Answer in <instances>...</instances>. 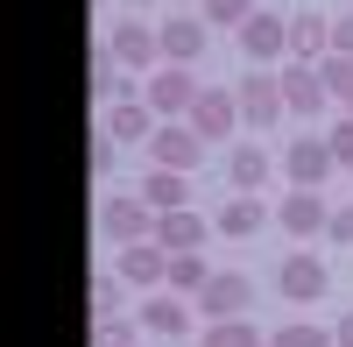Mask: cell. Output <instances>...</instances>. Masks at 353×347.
Segmentation results:
<instances>
[{
	"mask_svg": "<svg viewBox=\"0 0 353 347\" xmlns=\"http://www.w3.org/2000/svg\"><path fill=\"white\" fill-rule=\"evenodd\" d=\"M198 71H184V64H163V71H149L141 78V106L156 113V121H191V106H198Z\"/></svg>",
	"mask_w": 353,
	"mask_h": 347,
	"instance_id": "obj_1",
	"label": "cell"
},
{
	"mask_svg": "<svg viewBox=\"0 0 353 347\" xmlns=\"http://www.w3.org/2000/svg\"><path fill=\"white\" fill-rule=\"evenodd\" d=\"M212 276H219V270L205 263V248H191V255H170V291H176V298H198Z\"/></svg>",
	"mask_w": 353,
	"mask_h": 347,
	"instance_id": "obj_22",
	"label": "cell"
},
{
	"mask_svg": "<svg viewBox=\"0 0 353 347\" xmlns=\"http://www.w3.org/2000/svg\"><path fill=\"white\" fill-rule=\"evenodd\" d=\"M92 347H141V319H99Z\"/></svg>",
	"mask_w": 353,
	"mask_h": 347,
	"instance_id": "obj_28",
	"label": "cell"
},
{
	"mask_svg": "<svg viewBox=\"0 0 353 347\" xmlns=\"http://www.w3.org/2000/svg\"><path fill=\"white\" fill-rule=\"evenodd\" d=\"M141 333H156V340H184L191 333V305L176 298V291H156V298H141Z\"/></svg>",
	"mask_w": 353,
	"mask_h": 347,
	"instance_id": "obj_18",
	"label": "cell"
},
{
	"mask_svg": "<svg viewBox=\"0 0 353 347\" xmlns=\"http://www.w3.org/2000/svg\"><path fill=\"white\" fill-rule=\"evenodd\" d=\"M325 85H332V100H339V113H353V57H325Z\"/></svg>",
	"mask_w": 353,
	"mask_h": 347,
	"instance_id": "obj_26",
	"label": "cell"
},
{
	"mask_svg": "<svg viewBox=\"0 0 353 347\" xmlns=\"http://www.w3.org/2000/svg\"><path fill=\"white\" fill-rule=\"evenodd\" d=\"M276 227L290 241H325V227H332V206H325V191H304V185H290L283 191V206H276Z\"/></svg>",
	"mask_w": 353,
	"mask_h": 347,
	"instance_id": "obj_6",
	"label": "cell"
},
{
	"mask_svg": "<svg viewBox=\"0 0 353 347\" xmlns=\"http://www.w3.org/2000/svg\"><path fill=\"white\" fill-rule=\"evenodd\" d=\"M121 8H134V15H141V8H156V0H121Z\"/></svg>",
	"mask_w": 353,
	"mask_h": 347,
	"instance_id": "obj_34",
	"label": "cell"
},
{
	"mask_svg": "<svg viewBox=\"0 0 353 347\" xmlns=\"http://www.w3.org/2000/svg\"><path fill=\"white\" fill-rule=\"evenodd\" d=\"M205 234H212V220L191 213V206L156 220V248H163V255H191V248H205Z\"/></svg>",
	"mask_w": 353,
	"mask_h": 347,
	"instance_id": "obj_20",
	"label": "cell"
},
{
	"mask_svg": "<svg viewBox=\"0 0 353 347\" xmlns=\"http://www.w3.org/2000/svg\"><path fill=\"white\" fill-rule=\"evenodd\" d=\"M113 149H121L113 135H92V178H106V170H113Z\"/></svg>",
	"mask_w": 353,
	"mask_h": 347,
	"instance_id": "obj_31",
	"label": "cell"
},
{
	"mask_svg": "<svg viewBox=\"0 0 353 347\" xmlns=\"http://www.w3.org/2000/svg\"><path fill=\"white\" fill-rule=\"evenodd\" d=\"M233 100H241V128H283V78L276 71H248L233 85Z\"/></svg>",
	"mask_w": 353,
	"mask_h": 347,
	"instance_id": "obj_8",
	"label": "cell"
},
{
	"mask_svg": "<svg viewBox=\"0 0 353 347\" xmlns=\"http://www.w3.org/2000/svg\"><path fill=\"white\" fill-rule=\"evenodd\" d=\"M226 128H241V100H233L226 85H205L198 106H191V135L212 149V142H226Z\"/></svg>",
	"mask_w": 353,
	"mask_h": 347,
	"instance_id": "obj_14",
	"label": "cell"
},
{
	"mask_svg": "<svg viewBox=\"0 0 353 347\" xmlns=\"http://www.w3.org/2000/svg\"><path fill=\"white\" fill-rule=\"evenodd\" d=\"M99 234H106V241H121V248H134V241H156V213L141 206L134 191H113L106 206H99Z\"/></svg>",
	"mask_w": 353,
	"mask_h": 347,
	"instance_id": "obj_10",
	"label": "cell"
},
{
	"mask_svg": "<svg viewBox=\"0 0 353 347\" xmlns=\"http://www.w3.org/2000/svg\"><path fill=\"white\" fill-rule=\"evenodd\" d=\"M134 198H141V206L163 220V213H184V206H191V185L176 178V170H149V178L134 185Z\"/></svg>",
	"mask_w": 353,
	"mask_h": 347,
	"instance_id": "obj_21",
	"label": "cell"
},
{
	"mask_svg": "<svg viewBox=\"0 0 353 347\" xmlns=\"http://www.w3.org/2000/svg\"><path fill=\"white\" fill-rule=\"evenodd\" d=\"M269 220H276V213L261 206L254 191H226V198H219V213H212V234H233V241H254V234H261V227H269Z\"/></svg>",
	"mask_w": 353,
	"mask_h": 347,
	"instance_id": "obj_16",
	"label": "cell"
},
{
	"mask_svg": "<svg viewBox=\"0 0 353 347\" xmlns=\"http://www.w3.org/2000/svg\"><path fill=\"white\" fill-rule=\"evenodd\" d=\"M156 128H163V121H156L141 100H121V106H106V113H99V135H113L121 149H128V142H141V149H149V135H156Z\"/></svg>",
	"mask_w": 353,
	"mask_h": 347,
	"instance_id": "obj_19",
	"label": "cell"
},
{
	"mask_svg": "<svg viewBox=\"0 0 353 347\" xmlns=\"http://www.w3.org/2000/svg\"><path fill=\"white\" fill-rule=\"evenodd\" d=\"M205 163V142L191 135V121H163L149 135V170H176V178H191V170Z\"/></svg>",
	"mask_w": 353,
	"mask_h": 347,
	"instance_id": "obj_9",
	"label": "cell"
},
{
	"mask_svg": "<svg viewBox=\"0 0 353 347\" xmlns=\"http://www.w3.org/2000/svg\"><path fill=\"white\" fill-rule=\"evenodd\" d=\"M269 347H332V326H318V319H290L269 333Z\"/></svg>",
	"mask_w": 353,
	"mask_h": 347,
	"instance_id": "obj_24",
	"label": "cell"
},
{
	"mask_svg": "<svg viewBox=\"0 0 353 347\" xmlns=\"http://www.w3.org/2000/svg\"><path fill=\"white\" fill-rule=\"evenodd\" d=\"M198 15L212 21V28H241V21L254 15V0H198Z\"/></svg>",
	"mask_w": 353,
	"mask_h": 347,
	"instance_id": "obj_27",
	"label": "cell"
},
{
	"mask_svg": "<svg viewBox=\"0 0 353 347\" xmlns=\"http://www.w3.org/2000/svg\"><path fill=\"white\" fill-rule=\"evenodd\" d=\"M198 347H269V340H261V326H248V319H226V326H205Z\"/></svg>",
	"mask_w": 353,
	"mask_h": 347,
	"instance_id": "obj_23",
	"label": "cell"
},
{
	"mask_svg": "<svg viewBox=\"0 0 353 347\" xmlns=\"http://www.w3.org/2000/svg\"><path fill=\"white\" fill-rule=\"evenodd\" d=\"M106 50H113V64H121V71H141V78L163 71V28L141 21V15H121V21H113Z\"/></svg>",
	"mask_w": 353,
	"mask_h": 347,
	"instance_id": "obj_2",
	"label": "cell"
},
{
	"mask_svg": "<svg viewBox=\"0 0 353 347\" xmlns=\"http://www.w3.org/2000/svg\"><path fill=\"white\" fill-rule=\"evenodd\" d=\"M233 43H241L248 64H283L290 57V15L283 8H254L241 28H233Z\"/></svg>",
	"mask_w": 353,
	"mask_h": 347,
	"instance_id": "obj_3",
	"label": "cell"
},
{
	"mask_svg": "<svg viewBox=\"0 0 353 347\" xmlns=\"http://www.w3.org/2000/svg\"><path fill=\"white\" fill-rule=\"evenodd\" d=\"M325 241H339V248L353 241V206H332V227H325Z\"/></svg>",
	"mask_w": 353,
	"mask_h": 347,
	"instance_id": "obj_32",
	"label": "cell"
},
{
	"mask_svg": "<svg viewBox=\"0 0 353 347\" xmlns=\"http://www.w3.org/2000/svg\"><path fill=\"white\" fill-rule=\"evenodd\" d=\"M276 78H283V106L297 113V121H318V113L332 106V85H325L318 64H283Z\"/></svg>",
	"mask_w": 353,
	"mask_h": 347,
	"instance_id": "obj_11",
	"label": "cell"
},
{
	"mask_svg": "<svg viewBox=\"0 0 353 347\" xmlns=\"http://www.w3.org/2000/svg\"><path fill=\"white\" fill-rule=\"evenodd\" d=\"M332 57V15H290V57L283 64H325Z\"/></svg>",
	"mask_w": 353,
	"mask_h": 347,
	"instance_id": "obj_17",
	"label": "cell"
},
{
	"mask_svg": "<svg viewBox=\"0 0 353 347\" xmlns=\"http://www.w3.org/2000/svg\"><path fill=\"white\" fill-rule=\"evenodd\" d=\"M332 142L325 135H290L283 142V178L290 185H304V191H318V185H332Z\"/></svg>",
	"mask_w": 353,
	"mask_h": 347,
	"instance_id": "obj_5",
	"label": "cell"
},
{
	"mask_svg": "<svg viewBox=\"0 0 353 347\" xmlns=\"http://www.w3.org/2000/svg\"><path fill=\"white\" fill-rule=\"evenodd\" d=\"M113 276L128 283V291H170V255L156 248V241H134V248H121V263H113Z\"/></svg>",
	"mask_w": 353,
	"mask_h": 347,
	"instance_id": "obj_13",
	"label": "cell"
},
{
	"mask_svg": "<svg viewBox=\"0 0 353 347\" xmlns=\"http://www.w3.org/2000/svg\"><path fill=\"white\" fill-rule=\"evenodd\" d=\"M121 298H128V283L113 276V270H99V276H92V326H99V319H121Z\"/></svg>",
	"mask_w": 353,
	"mask_h": 347,
	"instance_id": "obj_25",
	"label": "cell"
},
{
	"mask_svg": "<svg viewBox=\"0 0 353 347\" xmlns=\"http://www.w3.org/2000/svg\"><path fill=\"white\" fill-rule=\"evenodd\" d=\"M276 291L290 298V305H318L332 291V270H325V255L318 248H290L283 263H276Z\"/></svg>",
	"mask_w": 353,
	"mask_h": 347,
	"instance_id": "obj_4",
	"label": "cell"
},
{
	"mask_svg": "<svg viewBox=\"0 0 353 347\" xmlns=\"http://www.w3.org/2000/svg\"><path fill=\"white\" fill-rule=\"evenodd\" d=\"M332 347H353V312H339V326H332Z\"/></svg>",
	"mask_w": 353,
	"mask_h": 347,
	"instance_id": "obj_33",
	"label": "cell"
},
{
	"mask_svg": "<svg viewBox=\"0 0 353 347\" xmlns=\"http://www.w3.org/2000/svg\"><path fill=\"white\" fill-rule=\"evenodd\" d=\"M156 28H163V64H184V71L205 57V43H212V21L205 15H163Z\"/></svg>",
	"mask_w": 353,
	"mask_h": 347,
	"instance_id": "obj_12",
	"label": "cell"
},
{
	"mask_svg": "<svg viewBox=\"0 0 353 347\" xmlns=\"http://www.w3.org/2000/svg\"><path fill=\"white\" fill-rule=\"evenodd\" d=\"M269 178H276L269 142H226V185H233V191H254V198H261Z\"/></svg>",
	"mask_w": 353,
	"mask_h": 347,
	"instance_id": "obj_15",
	"label": "cell"
},
{
	"mask_svg": "<svg viewBox=\"0 0 353 347\" xmlns=\"http://www.w3.org/2000/svg\"><path fill=\"white\" fill-rule=\"evenodd\" d=\"M248 298H254V276H248V270H219V276L198 291V319H205V326L248 319Z\"/></svg>",
	"mask_w": 353,
	"mask_h": 347,
	"instance_id": "obj_7",
	"label": "cell"
},
{
	"mask_svg": "<svg viewBox=\"0 0 353 347\" xmlns=\"http://www.w3.org/2000/svg\"><path fill=\"white\" fill-rule=\"evenodd\" d=\"M325 142H332V163L353 170V113H339V128H325Z\"/></svg>",
	"mask_w": 353,
	"mask_h": 347,
	"instance_id": "obj_29",
	"label": "cell"
},
{
	"mask_svg": "<svg viewBox=\"0 0 353 347\" xmlns=\"http://www.w3.org/2000/svg\"><path fill=\"white\" fill-rule=\"evenodd\" d=\"M332 57H353V8L332 15Z\"/></svg>",
	"mask_w": 353,
	"mask_h": 347,
	"instance_id": "obj_30",
	"label": "cell"
}]
</instances>
